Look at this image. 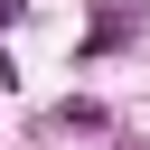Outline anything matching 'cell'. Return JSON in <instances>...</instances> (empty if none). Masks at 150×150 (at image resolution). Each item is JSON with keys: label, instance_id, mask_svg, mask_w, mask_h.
<instances>
[{"label": "cell", "instance_id": "1", "mask_svg": "<svg viewBox=\"0 0 150 150\" xmlns=\"http://www.w3.org/2000/svg\"><path fill=\"white\" fill-rule=\"evenodd\" d=\"M9 19H19V0H0V28H9Z\"/></svg>", "mask_w": 150, "mask_h": 150}]
</instances>
